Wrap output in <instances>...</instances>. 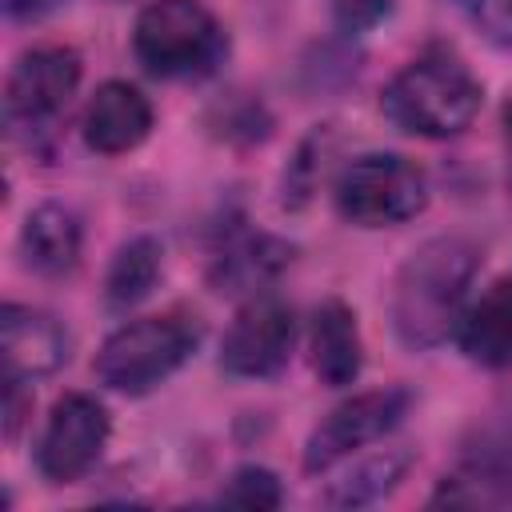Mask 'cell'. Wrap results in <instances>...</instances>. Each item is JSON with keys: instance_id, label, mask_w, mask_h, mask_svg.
Segmentation results:
<instances>
[{"instance_id": "obj_1", "label": "cell", "mask_w": 512, "mask_h": 512, "mask_svg": "<svg viewBox=\"0 0 512 512\" xmlns=\"http://www.w3.org/2000/svg\"><path fill=\"white\" fill-rule=\"evenodd\" d=\"M476 268L480 252L460 236L424 240L396 268L388 288V320L404 348L424 352L456 332Z\"/></svg>"}, {"instance_id": "obj_2", "label": "cell", "mask_w": 512, "mask_h": 512, "mask_svg": "<svg viewBox=\"0 0 512 512\" xmlns=\"http://www.w3.org/2000/svg\"><path fill=\"white\" fill-rule=\"evenodd\" d=\"M484 104L472 68L452 52H424L404 64L380 92V112L408 136L448 140L460 136Z\"/></svg>"}, {"instance_id": "obj_3", "label": "cell", "mask_w": 512, "mask_h": 512, "mask_svg": "<svg viewBox=\"0 0 512 512\" xmlns=\"http://www.w3.org/2000/svg\"><path fill=\"white\" fill-rule=\"evenodd\" d=\"M132 52L148 76L200 80L224 60L228 36L204 0H152L132 24Z\"/></svg>"}, {"instance_id": "obj_4", "label": "cell", "mask_w": 512, "mask_h": 512, "mask_svg": "<svg viewBox=\"0 0 512 512\" xmlns=\"http://www.w3.org/2000/svg\"><path fill=\"white\" fill-rule=\"evenodd\" d=\"M332 196L348 224L396 228L428 208V176L400 152H364L340 168Z\"/></svg>"}, {"instance_id": "obj_5", "label": "cell", "mask_w": 512, "mask_h": 512, "mask_svg": "<svg viewBox=\"0 0 512 512\" xmlns=\"http://www.w3.org/2000/svg\"><path fill=\"white\" fill-rule=\"evenodd\" d=\"M196 348V332L180 316H140L120 324L96 352V376L112 392L144 396L160 388Z\"/></svg>"}, {"instance_id": "obj_6", "label": "cell", "mask_w": 512, "mask_h": 512, "mask_svg": "<svg viewBox=\"0 0 512 512\" xmlns=\"http://www.w3.org/2000/svg\"><path fill=\"white\" fill-rule=\"evenodd\" d=\"M80 88V56L64 44H40L16 56L4 80V120L12 132H48Z\"/></svg>"}, {"instance_id": "obj_7", "label": "cell", "mask_w": 512, "mask_h": 512, "mask_svg": "<svg viewBox=\"0 0 512 512\" xmlns=\"http://www.w3.org/2000/svg\"><path fill=\"white\" fill-rule=\"evenodd\" d=\"M412 396L404 388H372L340 400L304 440V472H328L364 444L384 440L404 416Z\"/></svg>"}, {"instance_id": "obj_8", "label": "cell", "mask_w": 512, "mask_h": 512, "mask_svg": "<svg viewBox=\"0 0 512 512\" xmlns=\"http://www.w3.org/2000/svg\"><path fill=\"white\" fill-rule=\"evenodd\" d=\"M112 432L108 408L88 392H68L52 404L40 440H36V468L48 484L80 480L104 452Z\"/></svg>"}, {"instance_id": "obj_9", "label": "cell", "mask_w": 512, "mask_h": 512, "mask_svg": "<svg viewBox=\"0 0 512 512\" xmlns=\"http://www.w3.org/2000/svg\"><path fill=\"white\" fill-rule=\"evenodd\" d=\"M296 348V316L276 296H248L220 340V368L240 380L276 376Z\"/></svg>"}, {"instance_id": "obj_10", "label": "cell", "mask_w": 512, "mask_h": 512, "mask_svg": "<svg viewBox=\"0 0 512 512\" xmlns=\"http://www.w3.org/2000/svg\"><path fill=\"white\" fill-rule=\"evenodd\" d=\"M68 332L64 324L32 304H4L0 308V360H4V376H20V380H36L56 372L68 360Z\"/></svg>"}, {"instance_id": "obj_11", "label": "cell", "mask_w": 512, "mask_h": 512, "mask_svg": "<svg viewBox=\"0 0 512 512\" xmlns=\"http://www.w3.org/2000/svg\"><path fill=\"white\" fill-rule=\"evenodd\" d=\"M84 144L100 156H124L132 148H140L152 132V104L148 96L128 84V80H104L88 104H84V120H80Z\"/></svg>"}, {"instance_id": "obj_12", "label": "cell", "mask_w": 512, "mask_h": 512, "mask_svg": "<svg viewBox=\"0 0 512 512\" xmlns=\"http://www.w3.org/2000/svg\"><path fill=\"white\" fill-rule=\"evenodd\" d=\"M432 504H456V508L512 504V436H480V448L464 452L460 468L436 484Z\"/></svg>"}, {"instance_id": "obj_13", "label": "cell", "mask_w": 512, "mask_h": 512, "mask_svg": "<svg viewBox=\"0 0 512 512\" xmlns=\"http://www.w3.org/2000/svg\"><path fill=\"white\" fill-rule=\"evenodd\" d=\"M80 244H84V228H80V216L56 200L48 204H36L24 224H20V260L28 272L36 276H68L76 264H80Z\"/></svg>"}, {"instance_id": "obj_14", "label": "cell", "mask_w": 512, "mask_h": 512, "mask_svg": "<svg viewBox=\"0 0 512 512\" xmlns=\"http://www.w3.org/2000/svg\"><path fill=\"white\" fill-rule=\"evenodd\" d=\"M456 344L480 368L512 364V276L492 280L472 304H464Z\"/></svg>"}, {"instance_id": "obj_15", "label": "cell", "mask_w": 512, "mask_h": 512, "mask_svg": "<svg viewBox=\"0 0 512 512\" xmlns=\"http://www.w3.org/2000/svg\"><path fill=\"white\" fill-rule=\"evenodd\" d=\"M308 352H312V372L328 388H348L360 368H364V340L356 312L344 300H324L312 312L308 328Z\"/></svg>"}, {"instance_id": "obj_16", "label": "cell", "mask_w": 512, "mask_h": 512, "mask_svg": "<svg viewBox=\"0 0 512 512\" xmlns=\"http://www.w3.org/2000/svg\"><path fill=\"white\" fill-rule=\"evenodd\" d=\"M292 264V244L268 236V232H248L236 236L212 264V284L216 292H260L268 280H276Z\"/></svg>"}, {"instance_id": "obj_17", "label": "cell", "mask_w": 512, "mask_h": 512, "mask_svg": "<svg viewBox=\"0 0 512 512\" xmlns=\"http://www.w3.org/2000/svg\"><path fill=\"white\" fill-rule=\"evenodd\" d=\"M160 256H164V248L152 236H132L128 244H120V252L108 264V276H104V300L116 312H128L140 300H148L160 280Z\"/></svg>"}, {"instance_id": "obj_18", "label": "cell", "mask_w": 512, "mask_h": 512, "mask_svg": "<svg viewBox=\"0 0 512 512\" xmlns=\"http://www.w3.org/2000/svg\"><path fill=\"white\" fill-rule=\"evenodd\" d=\"M408 464H412V456H408V452H380V456H372V460L356 464L344 480H336V484L328 488V496H324V500H328L332 508H360V504H376V500H384V496L404 480Z\"/></svg>"}, {"instance_id": "obj_19", "label": "cell", "mask_w": 512, "mask_h": 512, "mask_svg": "<svg viewBox=\"0 0 512 512\" xmlns=\"http://www.w3.org/2000/svg\"><path fill=\"white\" fill-rule=\"evenodd\" d=\"M284 500V488H280V476L260 468V464H244L236 468L224 488H220V504H232V508H252V512H272L280 508Z\"/></svg>"}, {"instance_id": "obj_20", "label": "cell", "mask_w": 512, "mask_h": 512, "mask_svg": "<svg viewBox=\"0 0 512 512\" xmlns=\"http://www.w3.org/2000/svg\"><path fill=\"white\" fill-rule=\"evenodd\" d=\"M468 24L492 44V48H512V0H452Z\"/></svg>"}, {"instance_id": "obj_21", "label": "cell", "mask_w": 512, "mask_h": 512, "mask_svg": "<svg viewBox=\"0 0 512 512\" xmlns=\"http://www.w3.org/2000/svg\"><path fill=\"white\" fill-rule=\"evenodd\" d=\"M328 8L344 32H364L388 16L392 0H328Z\"/></svg>"}, {"instance_id": "obj_22", "label": "cell", "mask_w": 512, "mask_h": 512, "mask_svg": "<svg viewBox=\"0 0 512 512\" xmlns=\"http://www.w3.org/2000/svg\"><path fill=\"white\" fill-rule=\"evenodd\" d=\"M28 380L20 376H4V436L12 440L24 424V412H32V392H24Z\"/></svg>"}, {"instance_id": "obj_23", "label": "cell", "mask_w": 512, "mask_h": 512, "mask_svg": "<svg viewBox=\"0 0 512 512\" xmlns=\"http://www.w3.org/2000/svg\"><path fill=\"white\" fill-rule=\"evenodd\" d=\"M60 4L64 0H4V12L12 20H36V16H44V12L60 8Z\"/></svg>"}, {"instance_id": "obj_24", "label": "cell", "mask_w": 512, "mask_h": 512, "mask_svg": "<svg viewBox=\"0 0 512 512\" xmlns=\"http://www.w3.org/2000/svg\"><path fill=\"white\" fill-rule=\"evenodd\" d=\"M508 132H512V100H508Z\"/></svg>"}]
</instances>
